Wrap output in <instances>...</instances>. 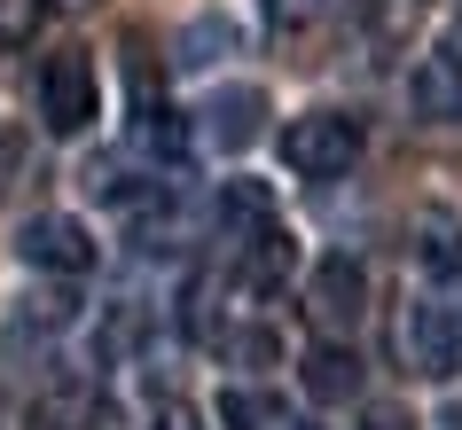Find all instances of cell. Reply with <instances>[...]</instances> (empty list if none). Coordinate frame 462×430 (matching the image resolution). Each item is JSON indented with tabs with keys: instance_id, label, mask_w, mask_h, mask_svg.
I'll use <instances>...</instances> for the list:
<instances>
[{
	"instance_id": "cell-8",
	"label": "cell",
	"mask_w": 462,
	"mask_h": 430,
	"mask_svg": "<svg viewBox=\"0 0 462 430\" xmlns=\"http://www.w3.org/2000/svg\"><path fill=\"white\" fill-rule=\"evenodd\" d=\"M219 227L227 235H259V227H274V188L267 180H219Z\"/></svg>"
},
{
	"instance_id": "cell-2",
	"label": "cell",
	"mask_w": 462,
	"mask_h": 430,
	"mask_svg": "<svg viewBox=\"0 0 462 430\" xmlns=\"http://www.w3.org/2000/svg\"><path fill=\"white\" fill-rule=\"evenodd\" d=\"M102 110V78H95V55L79 48H55L48 63H40V118H48V133H87Z\"/></svg>"
},
{
	"instance_id": "cell-17",
	"label": "cell",
	"mask_w": 462,
	"mask_h": 430,
	"mask_svg": "<svg viewBox=\"0 0 462 430\" xmlns=\"http://www.w3.org/2000/svg\"><path fill=\"white\" fill-rule=\"evenodd\" d=\"M361 430H415V423L400 415V407H368V423H361Z\"/></svg>"
},
{
	"instance_id": "cell-7",
	"label": "cell",
	"mask_w": 462,
	"mask_h": 430,
	"mask_svg": "<svg viewBox=\"0 0 462 430\" xmlns=\"http://www.w3.org/2000/svg\"><path fill=\"white\" fill-rule=\"evenodd\" d=\"M196 118H204L196 133H204L212 149H251V142H259V125H267V95H259V87H219Z\"/></svg>"
},
{
	"instance_id": "cell-11",
	"label": "cell",
	"mask_w": 462,
	"mask_h": 430,
	"mask_svg": "<svg viewBox=\"0 0 462 430\" xmlns=\"http://www.w3.org/2000/svg\"><path fill=\"white\" fill-rule=\"evenodd\" d=\"M219 48H236V32L204 16V24H189V40H180V63H212Z\"/></svg>"
},
{
	"instance_id": "cell-20",
	"label": "cell",
	"mask_w": 462,
	"mask_h": 430,
	"mask_svg": "<svg viewBox=\"0 0 462 430\" xmlns=\"http://www.w3.org/2000/svg\"><path fill=\"white\" fill-rule=\"evenodd\" d=\"M48 8H63V16H87V8H102V0H48Z\"/></svg>"
},
{
	"instance_id": "cell-12",
	"label": "cell",
	"mask_w": 462,
	"mask_h": 430,
	"mask_svg": "<svg viewBox=\"0 0 462 430\" xmlns=\"http://www.w3.org/2000/svg\"><path fill=\"white\" fill-rule=\"evenodd\" d=\"M134 344H142V313L110 306V321H102V352H134Z\"/></svg>"
},
{
	"instance_id": "cell-9",
	"label": "cell",
	"mask_w": 462,
	"mask_h": 430,
	"mask_svg": "<svg viewBox=\"0 0 462 430\" xmlns=\"http://www.w3.org/2000/svg\"><path fill=\"white\" fill-rule=\"evenodd\" d=\"M353 391H361V360L345 352V344H314V352H306V399L337 407V399H353Z\"/></svg>"
},
{
	"instance_id": "cell-16",
	"label": "cell",
	"mask_w": 462,
	"mask_h": 430,
	"mask_svg": "<svg viewBox=\"0 0 462 430\" xmlns=\"http://www.w3.org/2000/svg\"><path fill=\"white\" fill-rule=\"evenodd\" d=\"M431 266H439V274H462V235H439L431 242Z\"/></svg>"
},
{
	"instance_id": "cell-15",
	"label": "cell",
	"mask_w": 462,
	"mask_h": 430,
	"mask_svg": "<svg viewBox=\"0 0 462 430\" xmlns=\"http://www.w3.org/2000/svg\"><path fill=\"white\" fill-rule=\"evenodd\" d=\"M16 172H24V142H16V133H0V196L16 188Z\"/></svg>"
},
{
	"instance_id": "cell-5",
	"label": "cell",
	"mask_w": 462,
	"mask_h": 430,
	"mask_svg": "<svg viewBox=\"0 0 462 430\" xmlns=\"http://www.w3.org/2000/svg\"><path fill=\"white\" fill-rule=\"evenodd\" d=\"M16 259L40 266V274H87V266H95V235H87L71 212H40L24 235H16Z\"/></svg>"
},
{
	"instance_id": "cell-14",
	"label": "cell",
	"mask_w": 462,
	"mask_h": 430,
	"mask_svg": "<svg viewBox=\"0 0 462 430\" xmlns=\"http://www.w3.org/2000/svg\"><path fill=\"white\" fill-rule=\"evenodd\" d=\"M259 8H267V24H282V32H298V24L321 16V0H259Z\"/></svg>"
},
{
	"instance_id": "cell-19",
	"label": "cell",
	"mask_w": 462,
	"mask_h": 430,
	"mask_svg": "<svg viewBox=\"0 0 462 430\" xmlns=\"http://www.w3.org/2000/svg\"><path fill=\"white\" fill-rule=\"evenodd\" d=\"M439 430H462V399H447V407H439Z\"/></svg>"
},
{
	"instance_id": "cell-13",
	"label": "cell",
	"mask_w": 462,
	"mask_h": 430,
	"mask_svg": "<svg viewBox=\"0 0 462 430\" xmlns=\"http://www.w3.org/2000/svg\"><path fill=\"white\" fill-rule=\"evenodd\" d=\"M32 16H40V0H0V48L32 40Z\"/></svg>"
},
{
	"instance_id": "cell-18",
	"label": "cell",
	"mask_w": 462,
	"mask_h": 430,
	"mask_svg": "<svg viewBox=\"0 0 462 430\" xmlns=\"http://www.w3.org/2000/svg\"><path fill=\"white\" fill-rule=\"evenodd\" d=\"M157 430H196V415H189V407H165V415H157Z\"/></svg>"
},
{
	"instance_id": "cell-6",
	"label": "cell",
	"mask_w": 462,
	"mask_h": 430,
	"mask_svg": "<svg viewBox=\"0 0 462 430\" xmlns=\"http://www.w3.org/2000/svg\"><path fill=\"white\" fill-rule=\"evenodd\" d=\"M408 102H415L423 125H462V55L455 48L423 55V63L408 71Z\"/></svg>"
},
{
	"instance_id": "cell-1",
	"label": "cell",
	"mask_w": 462,
	"mask_h": 430,
	"mask_svg": "<svg viewBox=\"0 0 462 430\" xmlns=\"http://www.w3.org/2000/svg\"><path fill=\"white\" fill-rule=\"evenodd\" d=\"M353 157H361V118H345V110H306L282 125V165L298 180H337L353 172Z\"/></svg>"
},
{
	"instance_id": "cell-10",
	"label": "cell",
	"mask_w": 462,
	"mask_h": 430,
	"mask_svg": "<svg viewBox=\"0 0 462 430\" xmlns=\"http://www.w3.org/2000/svg\"><path fill=\"white\" fill-rule=\"evenodd\" d=\"M219 423H227V430H267L274 407L259 399V391H227V399H219Z\"/></svg>"
},
{
	"instance_id": "cell-4",
	"label": "cell",
	"mask_w": 462,
	"mask_h": 430,
	"mask_svg": "<svg viewBox=\"0 0 462 430\" xmlns=\"http://www.w3.org/2000/svg\"><path fill=\"white\" fill-rule=\"evenodd\" d=\"M306 313H314V329H329V336L353 329V321L368 313V266L345 259V251H337V259H321L314 282H306Z\"/></svg>"
},
{
	"instance_id": "cell-3",
	"label": "cell",
	"mask_w": 462,
	"mask_h": 430,
	"mask_svg": "<svg viewBox=\"0 0 462 430\" xmlns=\"http://www.w3.org/2000/svg\"><path fill=\"white\" fill-rule=\"evenodd\" d=\"M400 360H408V376H455L462 368V306H415L400 321Z\"/></svg>"
}]
</instances>
